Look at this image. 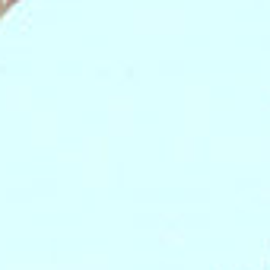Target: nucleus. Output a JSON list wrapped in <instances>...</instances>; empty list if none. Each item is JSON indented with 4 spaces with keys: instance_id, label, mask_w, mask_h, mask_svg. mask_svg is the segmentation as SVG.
I'll list each match as a JSON object with an SVG mask.
<instances>
[]
</instances>
